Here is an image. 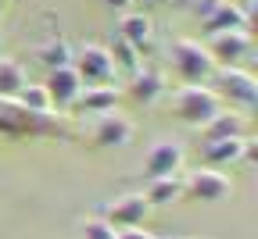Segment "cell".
Listing matches in <instances>:
<instances>
[{"instance_id":"obj_1","label":"cell","mask_w":258,"mask_h":239,"mask_svg":"<svg viewBox=\"0 0 258 239\" xmlns=\"http://www.w3.org/2000/svg\"><path fill=\"white\" fill-rule=\"evenodd\" d=\"M169 61H172V72L183 86H205L215 72V61L201 40H176L169 47Z\"/></svg>"},{"instance_id":"obj_10","label":"cell","mask_w":258,"mask_h":239,"mask_svg":"<svg viewBox=\"0 0 258 239\" xmlns=\"http://www.w3.org/2000/svg\"><path fill=\"white\" fill-rule=\"evenodd\" d=\"M133 140V122L118 111H108V114H97V125H93V147H125Z\"/></svg>"},{"instance_id":"obj_6","label":"cell","mask_w":258,"mask_h":239,"mask_svg":"<svg viewBox=\"0 0 258 239\" xmlns=\"http://www.w3.org/2000/svg\"><path fill=\"white\" fill-rule=\"evenodd\" d=\"M208 54L215 61V68H237L247 54H251V32L247 29H230V32H215L208 36Z\"/></svg>"},{"instance_id":"obj_14","label":"cell","mask_w":258,"mask_h":239,"mask_svg":"<svg viewBox=\"0 0 258 239\" xmlns=\"http://www.w3.org/2000/svg\"><path fill=\"white\" fill-rule=\"evenodd\" d=\"M244 129H247V114H240V111H226V107H219V114L201 129L205 132V140H237V136H244Z\"/></svg>"},{"instance_id":"obj_26","label":"cell","mask_w":258,"mask_h":239,"mask_svg":"<svg viewBox=\"0 0 258 239\" xmlns=\"http://www.w3.org/2000/svg\"><path fill=\"white\" fill-rule=\"evenodd\" d=\"M147 4H158V0H147Z\"/></svg>"},{"instance_id":"obj_24","label":"cell","mask_w":258,"mask_h":239,"mask_svg":"<svg viewBox=\"0 0 258 239\" xmlns=\"http://www.w3.org/2000/svg\"><path fill=\"white\" fill-rule=\"evenodd\" d=\"M115 239H158V235H151L147 228H118Z\"/></svg>"},{"instance_id":"obj_3","label":"cell","mask_w":258,"mask_h":239,"mask_svg":"<svg viewBox=\"0 0 258 239\" xmlns=\"http://www.w3.org/2000/svg\"><path fill=\"white\" fill-rule=\"evenodd\" d=\"M222 107V100L212 93V86H179L172 93V111L183 125L190 129H205Z\"/></svg>"},{"instance_id":"obj_27","label":"cell","mask_w":258,"mask_h":239,"mask_svg":"<svg viewBox=\"0 0 258 239\" xmlns=\"http://www.w3.org/2000/svg\"><path fill=\"white\" fill-rule=\"evenodd\" d=\"M0 8H4V0H0Z\"/></svg>"},{"instance_id":"obj_7","label":"cell","mask_w":258,"mask_h":239,"mask_svg":"<svg viewBox=\"0 0 258 239\" xmlns=\"http://www.w3.org/2000/svg\"><path fill=\"white\" fill-rule=\"evenodd\" d=\"M183 157H186V154H183V147H179V143H172V140H161V143H154V147L147 150V157H144V175H147V182L179 175Z\"/></svg>"},{"instance_id":"obj_20","label":"cell","mask_w":258,"mask_h":239,"mask_svg":"<svg viewBox=\"0 0 258 239\" xmlns=\"http://www.w3.org/2000/svg\"><path fill=\"white\" fill-rule=\"evenodd\" d=\"M15 104L22 107V111H29V114H40V118H47L54 107H50V96H47V89H43V82H25L22 86V93L15 96Z\"/></svg>"},{"instance_id":"obj_5","label":"cell","mask_w":258,"mask_h":239,"mask_svg":"<svg viewBox=\"0 0 258 239\" xmlns=\"http://www.w3.org/2000/svg\"><path fill=\"white\" fill-rule=\"evenodd\" d=\"M183 196L198 200V203H222V200L233 196V182L219 168H194L183 179Z\"/></svg>"},{"instance_id":"obj_25","label":"cell","mask_w":258,"mask_h":239,"mask_svg":"<svg viewBox=\"0 0 258 239\" xmlns=\"http://www.w3.org/2000/svg\"><path fill=\"white\" fill-rule=\"evenodd\" d=\"M133 0H104V8H111V11H125Z\"/></svg>"},{"instance_id":"obj_16","label":"cell","mask_w":258,"mask_h":239,"mask_svg":"<svg viewBox=\"0 0 258 239\" xmlns=\"http://www.w3.org/2000/svg\"><path fill=\"white\" fill-rule=\"evenodd\" d=\"M115 36H122L129 47L144 50V47L151 43V36H154V22H151L147 15H122V22H118V32H115Z\"/></svg>"},{"instance_id":"obj_9","label":"cell","mask_w":258,"mask_h":239,"mask_svg":"<svg viewBox=\"0 0 258 239\" xmlns=\"http://www.w3.org/2000/svg\"><path fill=\"white\" fill-rule=\"evenodd\" d=\"M47 96H50V107H72L79 93H83V82L76 75V68H54V72H47V82H43Z\"/></svg>"},{"instance_id":"obj_2","label":"cell","mask_w":258,"mask_h":239,"mask_svg":"<svg viewBox=\"0 0 258 239\" xmlns=\"http://www.w3.org/2000/svg\"><path fill=\"white\" fill-rule=\"evenodd\" d=\"M208 82H215L212 93L219 100H226L233 111L247 114L258 107V79L251 72H244V68H215Z\"/></svg>"},{"instance_id":"obj_21","label":"cell","mask_w":258,"mask_h":239,"mask_svg":"<svg viewBox=\"0 0 258 239\" xmlns=\"http://www.w3.org/2000/svg\"><path fill=\"white\" fill-rule=\"evenodd\" d=\"M36 61L47 68V72H54V68H69L72 64V47L64 40H47L43 47H36Z\"/></svg>"},{"instance_id":"obj_12","label":"cell","mask_w":258,"mask_h":239,"mask_svg":"<svg viewBox=\"0 0 258 239\" xmlns=\"http://www.w3.org/2000/svg\"><path fill=\"white\" fill-rule=\"evenodd\" d=\"M72 107L83 114H108L118 107V89L115 86H83V93Z\"/></svg>"},{"instance_id":"obj_19","label":"cell","mask_w":258,"mask_h":239,"mask_svg":"<svg viewBox=\"0 0 258 239\" xmlns=\"http://www.w3.org/2000/svg\"><path fill=\"white\" fill-rule=\"evenodd\" d=\"M108 54H111V64H115V72H122V75H137L140 68H144V61H140V50H137V47H129L122 36H111V47H108Z\"/></svg>"},{"instance_id":"obj_13","label":"cell","mask_w":258,"mask_h":239,"mask_svg":"<svg viewBox=\"0 0 258 239\" xmlns=\"http://www.w3.org/2000/svg\"><path fill=\"white\" fill-rule=\"evenodd\" d=\"M240 157H244V136H237V140H205L201 143V161L208 168L237 164Z\"/></svg>"},{"instance_id":"obj_11","label":"cell","mask_w":258,"mask_h":239,"mask_svg":"<svg viewBox=\"0 0 258 239\" xmlns=\"http://www.w3.org/2000/svg\"><path fill=\"white\" fill-rule=\"evenodd\" d=\"M125 93H129V100L151 107V104H158V100L165 96V79H161V72H154V68H140L137 75H129Z\"/></svg>"},{"instance_id":"obj_22","label":"cell","mask_w":258,"mask_h":239,"mask_svg":"<svg viewBox=\"0 0 258 239\" xmlns=\"http://www.w3.org/2000/svg\"><path fill=\"white\" fill-rule=\"evenodd\" d=\"M79 239H115V228L104 218H83L79 221Z\"/></svg>"},{"instance_id":"obj_15","label":"cell","mask_w":258,"mask_h":239,"mask_svg":"<svg viewBox=\"0 0 258 239\" xmlns=\"http://www.w3.org/2000/svg\"><path fill=\"white\" fill-rule=\"evenodd\" d=\"M251 22L244 18V11L237 4H230V0H219V8L205 18V32L208 36H215V32H230V29H247Z\"/></svg>"},{"instance_id":"obj_8","label":"cell","mask_w":258,"mask_h":239,"mask_svg":"<svg viewBox=\"0 0 258 239\" xmlns=\"http://www.w3.org/2000/svg\"><path fill=\"white\" fill-rule=\"evenodd\" d=\"M147 200H144V193H122V196H115L108 207H104V221L118 232V228H140L144 225V218H147Z\"/></svg>"},{"instance_id":"obj_4","label":"cell","mask_w":258,"mask_h":239,"mask_svg":"<svg viewBox=\"0 0 258 239\" xmlns=\"http://www.w3.org/2000/svg\"><path fill=\"white\" fill-rule=\"evenodd\" d=\"M72 68H76L83 86H111L118 79L115 64H111V54L101 43H83L79 50H72Z\"/></svg>"},{"instance_id":"obj_23","label":"cell","mask_w":258,"mask_h":239,"mask_svg":"<svg viewBox=\"0 0 258 239\" xmlns=\"http://www.w3.org/2000/svg\"><path fill=\"white\" fill-rule=\"evenodd\" d=\"M215 8H219V0H194V15H198L201 22H205V18L215 11Z\"/></svg>"},{"instance_id":"obj_18","label":"cell","mask_w":258,"mask_h":239,"mask_svg":"<svg viewBox=\"0 0 258 239\" xmlns=\"http://www.w3.org/2000/svg\"><path fill=\"white\" fill-rule=\"evenodd\" d=\"M29 82L22 61L15 57H0V100H15L22 93V86Z\"/></svg>"},{"instance_id":"obj_17","label":"cell","mask_w":258,"mask_h":239,"mask_svg":"<svg viewBox=\"0 0 258 239\" xmlns=\"http://www.w3.org/2000/svg\"><path fill=\"white\" fill-rule=\"evenodd\" d=\"M144 200H147V207H169V203L183 200V179L172 175V179H154V182H147Z\"/></svg>"}]
</instances>
